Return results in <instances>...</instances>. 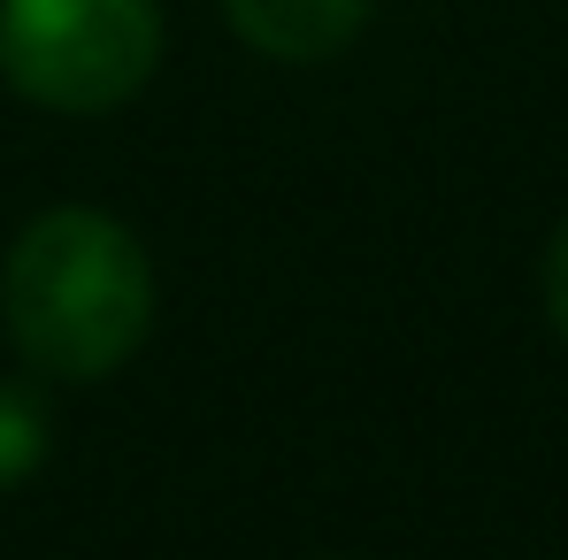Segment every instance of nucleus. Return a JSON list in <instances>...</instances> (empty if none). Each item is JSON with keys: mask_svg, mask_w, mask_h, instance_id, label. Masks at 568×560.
Segmentation results:
<instances>
[{"mask_svg": "<svg viewBox=\"0 0 568 560\" xmlns=\"http://www.w3.org/2000/svg\"><path fill=\"white\" fill-rule=\"evenodd\" d=\"M47 438H54L47 399H39L31 384H0V491L23 483L31 468L47 461Z\"/></svg>", "mask_w": 568, "mask_h": 560, "instance_id": "4", "label": "nucleus"}, {"mask_svg": "<svg viewBox=\"0 0 568 560\" xmlns=\"http://www.w3.org/2000/svg\"><path fill=\"white\" fill-rule=\"evenodd\" d=\"M0 315H8L16 354L39 376L93 384V376L123 369L154 323L146 246L100 207H47L8 246Z\"/></svg>", "mask_w": 568, "mask_h": 560, "instance_id": "1", "label": "nucleus"}, {"mask_svg": "<svg viewBox=\"0 0 568 560\" xmlns=\"http://www.w3.org/2000/svg\"><path fill=\"white\" fill-rule=\"evenodd\" d=\"M162 62L154 0H0V78L39 108L108 115Z\"/></svg>", "mask_w": 568, "mask_h": 560, "instance_id": "2", "label": "nucleus"}, {"mask_svg": "<svg viewBox=\"0 0 568 560\" xmlns=\"http://www.w3.org/2000/svg\"><path fill=\"white\" fill-rule=\"evenodd\" d=\"M377 0H223L231 31L270 62H331L362 39Z\"/></svg>", "mask_w": 568, "mask_h": 560, "instance_id": "3", "label": "nucleus"}, {"mask_svg": "<svg viewBox=\"0 0 568 560\" xmlns=\"http://www.w3.org/2000/svg\"><path fill=\"white\" fill-rule=\"evenodd\" d=\"M546 315H554V330L568 338V223L554 231V246H546Z\"/></svg>", "mask_w": 568, "mask_h": 560, "instance_id": "5", "label": "nucleus"}]
</instances>
